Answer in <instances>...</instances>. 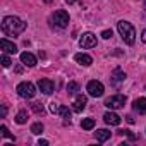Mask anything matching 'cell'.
Masks as SVG:
<instances>
[{
    "instance_id": "obj_1",
    "label": "cell",
    "mask_w": 146,
    "mask_h": 146,
    "mask_svg": "<svg viewBox=\"0 0 146 146\" xmlns=\"http://www.w3.org/2000/svg\"><path fill=\"white\" fill-rule=\"evenodd\" d=\"M26 29V23L16 16H7L4 17L2 21V31L7 35V36H17L21 35L23 31Z\"/></svg>"
},
{
    "instance_id": "obj_2",
    "label": "cell",
    "mask_w": 146,
    "mask_h": 146,
    "mask_svg": "<svg viewBox=\"0 0 146 146\" xmlns=\"http://www.w3.org/2000/svg\"><path fill=\"white\" fill-rule=\"evenodd\" d=\"M117 31H119V35L122 36V40L127 45H134V41H136V29H134V26L131 23L119 21L117 23Z\"/></svg>"
},
{
    "instance_id": "obj_3",
    "label": "cell",
    "mask_w": 146,
    "mask_h": 146,
    "mask_svg": "<svg viewBox=\"0 0 146 146\" xmlns=\"http://www.w3.org/2000/svg\"><path fill=\"white\" fill-rule=\"evenodd\" d=\"M16 91H17V95H19L21 98H26V100H31V98L36 95V88H35V84L29 83V81L19 83L17 88H16Z\"/></svg>"
},
{
    "instance_id": "obj_4",
    "label": "cell",
    "mask_w": 146,
    "mask_h": 146,
    "mask_svg": "<svg viewBox=\"0 0 146 146\" xmlns=\"http://www.w3.org/2000/svg\"><path fill=\"white\" fill-rule=\"evenodd\" d=\"M52 21L55 23V26L57 28H67L69 26V14L65 12V11H55L53 12V16H52Z\"/></svg>"
},
{
    "instance_id": "obj_5",
    "label": "cell",
    "mask_w": 146,
    "mask_h": 146,
    "mask_svg": "<svg viewBox=\"0 0 146 146\" xmlns=\"http://www.w3.org/2000/svg\"><path fill=\"white\" fill-rule=\"evenodd\" d=\"M125 102H127V98L124 95H113L105 102V107H108L110 110H117V108H122L125 105Z\"/></svg>"
},
{
    "instance_id": "obj_6",
    "label": "cell",
    "mask_w": 146,
    "mask_h": 146,
    "mask_svg": "<svg viewBox=\"0 0 146 146\" xmlns=\"http://www.w3.org/2000/svg\"><path fill=\"white\" fill-rule=\"evenodd\" d=\"M86 90H88V95L93 96V98H100L103 95V91H105V88H103V84L100 81H90Z\"/></svg>"
},
{
    "instance_id": "obj_7",
    "label": "cell",
    "mask_w": 146,
    "mask_h": 146,
    "mask_svg": "<svg viewBox=\"0 0 146 146\" xmlns=\"http://www.w3.org/2000/svg\"><path fill=\"white\" fill-rule=\"evenodd\" d=\"M125 81V72L120 69V67H117V69H113V72H112V76H110V84L113 86V88H119L122 83Z\"/></svg>"
},
{
    "instance_id": "obj_8",
    "label": "cell",
    "mask_w": 146,
    "mask_h": 146,
    "mask_svg": "<svg viewBox=\"0 0 146 146\" xmlns=\"http://www.w3.org/2000/svg\"><path fill=\"white\" fill-rule=\"evenodd\" d=\"M96 36L93 35V33H84L83 36H81V40H79V45H81V48H95L96 46Z\"/></svg>"
},
{
    "instance_id": "obj_9",
    "label": "cell",
    "mask_w": 146,
    "mask_h": 146,
    "mask_svg": "<svg viewBox=\"0 0 146 146\" xmlns=\"http://www.w3.org/2000/svg\"><path fill=\"white\" fill-rule=\"evenodd\" d=\"M86 105H88V98H86L84 95H76L74 103H72V110L79 113V112H83V110L86 108Z\"/></svg>"
},
{
    "instance_id": "obj_10",
    "label": "cell",
    "mask_w": 146,
    "mask_h": 146,
    "mask_svg": "<svg viewBox=\"0 0 146 146\" xmlns=\"http://www.w3.org/2000/svg\"><path fill=\"white\" fill-rule=\"evenodd\" d=\"M38 88H40V91L45 93V95H52V93L55 91V84H53V81H50V79H40V81H38Z\"/></svg>"
},
{
    "instance_id": "obj_11",
    "label": "cell",
    "mask_w": 146,
    "mask_h": 146,
    "mask_svg": "<svg viewBox=\"0 0 146 146\" xmlns=\"http://www.w3.org/2000/svg\"><path fill=\"white\" fill-rule=\"evenodd\" d=\"M0 48L4 50V53H16V52H17V46H16L12 41H9L7 38H2V40H0Z\"/></svg>"
},
{
    "instance_id": "obj_12",
    "label": "cell",
    "mask_w": 146,
    "mask_h": 146,
    "mask_svg": "<svg viewBox=\"0 0 146 146\" xmlns=\"http://www.w3.org/2000/svg\"><path fill=\"white\" fill-rule=\"evenodd\" d=\"M74 60L79 64V65H84V67H90L93 64V58L88 55V53H76L74 55Z\"/></svg>"
},
{
    "instance_id": "obj_13",
    "label": "cell",
    "mask_w": 146,
    "mask_h": 146,
    "mask_svg": "<svg viewBox=\"0 0 146 146\" xmlns=\"http://www.w3.org/2000/svg\"><path fill=\"white\" fill-rule=\"evenodd\" d=\"M21 62L24 65H28V67H35L36 65V57L33 53H29V52H23L21 53Z\"/></svg>"
},
{
    "instance_id": "obj_14",
    "label": "cell",
    "mask_w": 146,
    "mask_h": 146,
    "mask_svg": "<svg viewBox=\"0 0 146 146\" xmlns=\"http://www.w3.org/2000/svg\"><path fill=\"white\" fill-rule=\"evenodd\" d=\"M132 108H134L137 113H141V115H146V98H137V100H134V103H132Z\"/></svg>"
},
{
    "instance_id": "obj_15",
    "label": "cell",
    "mask_w": 146,
    "mask_h": 146,
    "mask_svg": "<svg viewBox=\"0 0 146 146\" xmlns=\"http://www.w3.org/2000/svg\"><path fill=\"white\" fill-rule=\"evenodd\" d=\"M103 119H105V122H107L108 125H119V124H120V117H119L115 112H107V113L103 115Z\"/></svg>"
},
{
    "instance_id": "obj_16",
    "label": "cell",
    "mask_w": 146,
    "mask_h": 146,
    "mask_svg": "<svg viewBox=\"0 0 146 146\" xmlns=\"http://www.w3.org/2000/svg\"><path fill=\"white\" fill-rule=\"evenodd\" d=\"M95 136H96V139H98L100 143H105L107 139H110L112 132H110V131H107V129H98V131L95 132Z\"/></svg>"
},
{
    "instance_id": "obj_17",
    "label": "cell",
    "mask_w": 146,
    "mask_h": 146,
    "mask_svg": "<svg viewBox=\"0 0 146 146\" xmlns=\"http://www.w3.org/2000/svg\"><path fill=\"white\" fill-rule=\"evenodd\" d=\"M65 90H67V93H69L70 96L79 95V84H78V83H74V81H70V83L65 86Z\"/></svg>"
},
{
    "instance_id": "obj_18",
    "label": "cell",
    "mask_w": 146,
    "mask_h": 146,
    "mask_svg": "<svg viewBox=\"0 0 146 146\" xmlns=\"http://www.w3.org/2000/svg\"><path fill=\"white\" fill-rule=\"evenodd\" d=\"M31 108H33V112H35V113H38V115H43V113H45V107H43L40 102L31 103Z\"/></svg>"
},
{
    "instance_id": "obj_19",
    "label": "cell",
    "mask_w": 146,
    "mask_h": 146,
    "mask_svg": "<svg viewBox=\"0 0 146 146\" xmlns=\"http://www.w3.org/2000/svg\"><path fill=\"white\" fill-rule=\"evenodd\" d=\"M16 122H17V124H26V122H28V112H26V110H21V112L16 115Z\"/></svg>"
},
{
    "instance_id": "obj_20",
    "label": "cell",
    "mask_w": 146,
    "mask_h": 146,
    "mask_svg": "<svg viewBox=\"0 0 146 146\" xmlns=\"http://www.w3.org/2000/svg\"><path fill=\"white\" fill-rule=\"evenodd\" d=\"M81 127L83 129H86V131H90V129H93L95 127V119H83V122H81Z\"/></svg>"
},
{
    "instance_id": "obj_21",
    "label": "cell",
    "mask_w": 146,
    "mask_h": 146,
    "mask_svg": "<svg viewBox=\"0 0 146 146\" xmlns=\"http://www.w3.org/2000/svg\"><path fill=\"white\" fill-rule=\"evenodd\" d=\"M31 132H33V134H41V132H43V124H41V122H35V124L31 125Z\"/></svg>"
},
{
    "instance_id": "obj_22",
    "label": "cell",
    "mask_w": 146,
    "mask_h": 146,
    "mask_svg": "<svg viewBox=\"0 0 146 146\" xmlns=\"http://www.w3.org/2000/svg\"><path fill=\"white\" fill-rule=\"evenodd\" d=\"M60 110H62V105H60V103H57V102H52V103H50V112H52V113L57 115V113H60Z\"/></svg>"
},
{
    "instance_id": "obj_23",
    "label": "cell",
    "mask_w": 146,
    "mask_h": 146,
    "mask_svg": "<svg viewBox=\"0 0 146 146\" xmlns=\"http://www.w3.org/2000/svg\"><path fill=\"white\" fill-rule=\"evenodd\" d=\"M60 115L65 119V122H69V124H70V112H69V108H67V107H62V110H60Z\"/></svg>"
},
{
    "instance_id": "obj_24",
    "label": "cell",
    "mask_w": 146,
    "mask_h": 146,
    "mask_svg": "<svg viewBox=\"0 0 146 146\" xmlns=\"http://www.w3.org/2000/svg\"><path fill=\"white\" fill-rule=\"evenodd\" d=\"M0 131H2V136H4V137H7V139H12V141H14V136L9 132V129H7L5 125H2V127H0Z\"/></svg>"
},
{
    "instance_id": "obj_25",
    "label": "cell",
    "mask_w": 146,
    "mask_h": 146,
    "mask_svg": "<svg viewBox=\"0 0 146 146\" xmlns=\"http://www.w3.org/2000/svg\"><path fill=\"white\" fill-rule=\"evenodd\" d=\"M11 64H12V62H11V58L7 57V53H4V55H2V65L7 69V67H11Z\"/></svg>"
},
{
    "instance_id": "obj_26",
    "label": "cell",
    "mask_w": 146,
    "mask_h": 146,
    "mask_svg": "<svg viewBox=\"0 0 146 146\" xmlns=\"http://www.w3.org/2000/svg\"><path fill=\"white\" fill-rule=\"evenodd\" d=\"M119 132H120L122 136H127V137H129L131 141H134V139H136V136H134V134H132L131 131H127V129H124V131H119Z\"/></svg>"
},
{
    "instance_id": "obj_27",
    "label": "cell",
    "mask_w": 146,
    "mask_h": 146,
    "mask_svg": "<svg viewBox=\"0 0 146 146\" xmlns=\"http://www.w3.org/2000/svg\"><path fill=\"white\" fill-rule=\"evenodd\" d=\"M102 38H105V40H110V38H112V29H105V31L102 33Z\"/></svg>"
},
{
    "instance_id": "obj_28",
    "label": "cell",
    "mask_w": 146,
    "mask_h": 146,
    "mask_svg": "<svg viewBox=\"0 0 146 146\" xmlns=\"http://www.w3.org/2000/svg\"><path fill=\"white\" fill-rule=\"evenodd\" d=\"M38 144H40V146H46V144H48V141H46V139H40V143H38Z\"/></svg>"
},
{
    "instance_id": "obj_29",
    "label": "cell",
    "mask_w": 146,
    "mask_h": 146,
    "mask_svg": "<svg viewBox=\"0 0 146 146\" xmlns=\"http://www.w3.org/2000/svg\"><path fill=\"white\" fill-rule=\"evenodd\" d=\"M141 40H143V43H146V29L141 33Z\"/></svg>"
},
{
    "instance_id": "obj_30",
    "label": "cell",
    "mask_w": 146,
    "mask_h": 146,
    "mask_svg": "<svg viewBox=\"0 0 146 146\" xmlns=\"http://www.w3.org/2000/svg\"><path fill=\"white\" fill-rule=\"evenodd\" d=\"M5 113H7V107L4 105V107H2V117H5Z\"/></svg>"
},
{
    "instance_id": "obj_31",
    "label": "cell",
    "mask_w": 146,
    "mask_h": 146,
    "mask_svg": "<svg viewBox=\"0 0 146 146\" xmlns=\"http://www.w3.org/2000/svg\"><path fill=\"white\" fill-rule=\"evenodd\" d=\"M78 0H65V4H69V5H72V4H76Z\"/></svg>"
},
{
    "instance_id": "obj_32",
    "label": "cell",
    "mask_w": 146,
    "mask_h": 146,
    "mask_svg": "<svg viewBox=\"0 0 146 146\" xmlns=\"http://www.w3.org/2000/svg\"><path fill=\"white\" fill-rule=\"evenodd\" d=\"M125 119H127V122H129V124H134V119H132L131 115H129V117H125Z\"/></svg>"
},
{
    "instance_id": "obj_33",
    "label": "cell",
    "mask_w": 146,
    "mask_h": 146,
    "mask_svg": "<svg viewBox=\"0 0 146 146\" xmlns=\"http://www.w3.org/2000/svg\"><path fill=\"white\" fill-rule=\"evenodd\" d=\"M45 2H46V4H50V2H52V0H45Z\"/></svg>"
},
{
    "instance_id": "obj_34",
    "label": "cell",
    "mask_w": 146,
    "mask_h": 146,
    "mask_svg": "<svg viewBox=\"0 0 146 146\" xmlns=\"http://www.w3.org/2000/svg\"><path fill=\"white\" fill-rule=\"evenodd\" d=\"M144 9H146V0H144Z\"/></svg>"
}]
</instances>
